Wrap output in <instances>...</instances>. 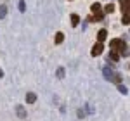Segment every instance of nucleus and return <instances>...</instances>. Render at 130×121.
Instances as JSON below:
<instances>
[{
	"label": "nucleus",
	"instance_id": "nucleus-1",
	"mask_svg": "<svg viewBox=\"0 0 130 121\" xmlns=\"http://www.w3.org/2000/svg\"><path fill=\"white\" fill-rule=\"evenodd\" d=\"M102 50H104L102 43H99V42H97V43H95V45L92 47V52H90V54H92L94 57H97V55H101V54H102Z\"/></svg>",
	"mask_w": 130,
	"mask_h": 121
},
{
	"label": "nucleus",
	"instance_id": "nucleus-2",
	"mask_svg": "<svg viewBox=\"0 0 130 121\" xmlns=\"http://www.w3.org/2000/svg\"><path fill=\"white\" fill-rule=\"evenodd\" d=\"M106 36H108V31L104 30V28H102V30H99V33H97V42H99V43H102V42L106 40Z\"/></svg>",
	"mask_w": 130,
	"mask_h": 121
},
{
	"label": "nucleus",
	"instance_id": "nucleus-3",
	"mask_svg": "<svg viewBox=\"0 0 130 121\" xmlns=\"http://www.w3.org/2000/svg\"><path fill=\"white\" fill-rule=\"evenodd\" d=\"M16 112H18V116H19L21 119H24V118H26V111H24V107H23V106H18V107H16Z\"/></svg>",
	"mask_w": 130,
	"mask_h": 121
},
{
	"label": "nucleus",
	"instance_id": "nucleus-4",
	"mask_svg": "<svg viewBox=\"0 0 130 121\" xmlns=\"http://www.w3.org/2000/svg\"><path fill=\"white\" fill-rule=\"evenodd\" d=\"M80 24V16L78 14H71V26H78Z\"/></svg>",
	"mask_w": 130,
	"mask_h": 121
},
{
	"label": "nucleus",
	"instance_id": "nucleus-5",
	"mask_svg": "<svg viewBox=\"0 0 130 121\" xmlns=\"http://www.w3.org/2000/svg\"><path fill=\"white\" fill-rule=\"evenodd\" d=\"M90 10L94 12V16H97V14H101V5H99V4H92Z\"/></svg>",
	"mask_w": 130,
	"mask_h": 121
},
{
	"label": "nucleus",
	"instance_id": "nucleus-6",
	"mask_svg": "<svg viewBox=\"0 0 130 121\" xmlns=\"http://www.w3.org/2000/svg\"><path fill=\"white\" fill-rule=\"evenodd\" d=\"M121 43H123V40H118V38H116V40H113L109 43V47H111V49H120Z\"/></svg>",
	"mask_w": 130,
	"mask_h": 121
},
{
	"label": "nucleus",
	"instance_id": "nucleus-7",
	"mask_svg": "<svg viewBox=\"0 0 130 121\" xmlns=\"http://www.w3.org/2000/svg\"><path fill=\"white\" fill-rule=\"evenodd\" d=\"M37 100V95H35V93H26V102H28V104H33V102Z\"/></svg>",
	"mask_w": 130,
	"mask_h": 121
},
{
	"label": "nucleus",
	"instance_id": "nucleus-8",
	"mask_svg": "<svg viewBox=\"0 0 130 121\" xmlns=\"http://www.w3.org/2000/svg\"><path fill=\"white\" fill-rule=\"evenodd\" d=\"M120 2H121V10H123V12H128L130 0H120Z\"/></svg>",
	"mask_w": 130,
	"mask_h": 121
},
{
	"label": "nucleus",
	"instance_id": "nucleus-9",
	"mask_svg": "<svg viewBox=\"0 0 130 121\" xmlns=\"http://www.w3.org/2000/svg\"><path fill=\"white\" fill-rule=\"evenodd\" d=\"M62 40H64V35L61 31H57L56 33V43H62Z\"/></svg>",
	"mask_w": 130,
	"mask_h": 121
},
{
	"label": "nucleus",
	"instance_id": "nucleus-10",
	"mask_svg": "<svg viewBox=\"0 0 130 121\" xmlns=\"http://www.w3.org/2000/svg\"><path fill=\"white\" fill-rule=\"evenodd\" d=\"M7 16V7L5 5H0V19H4Z\"/></svg>",
	"mask_w": 130,
	"mask_h": 121
},
{
	"label": "nucleus",
	"instance_id": "nucleus-11",
	"mask_svg": "<svg viewBox=\"0 0 130 121\" xmlns=\"http://www.w3.org/2000/svg\"><path fill=\"white\" fill-rule=\"evenodd\" d=\"M113 10H115V5H113V4H108V5L104 7V12H106V14H111Z\"/></svg>",
	"mask_w": 130,
	"mask_h": 121
},
{
	"label": "nucleus",
	"instance_id": "nucleus-12",
	"mask_svg": "<svg viewBox=\"0 0 130 121\" xmlns=\"http://www.w3.org/2000/svg\"><path fill=\"white\" fill-rule=\"evenodd\" d=\"M109 57H111V61H115V62H116V61L120 59V54H116V52L113 50V52H109Z\"/></svg>",
	"mask_w": 130,
	"mask_h": 121
},
{
	"label": "nucleus",
	"instance_id": "nucleus-13",
	"mask_svg": "<svg viewBox=\"0 0 130 121\" xmlns=\"http://www.w3.org/2000/svg\"><path fill=\"white\" fill-rule=\"evenodd\" d=\"M121 21H123V24H128V21H130L128 12H123V17H121Z\"/></svg>",
	"mask_w": 130,
	"mask_h": 121
},
{
	"label": "nucleus",
	"instance_id": "nucleus-14",
	"mask_svg": "<svg viewBox=\"0 0 130 121\" xmlns=\"http://www.w3.org/2000/svg\"><path fill=\"white\" fill-rule=\"evenodd\" d=\"M62 76H64V69L59 68V69H57V78H62Z\"/></svg>",
	"mask_w": 130,
	"mask_h": 121
},
{
	"label": "nucleus",
	"instance_id": "nucleus-15",
	"mask_svg": "<svg viewBox=\"0 0 130 121\" xmlns=\"http://www.w3.org/2000/svg\"><path fill=\"white\" fill-rule=\"evenodd\" d=\"M24 9H26V7H24V0H21V2H19V10H21V12H24Z\"/></svg>",
	"mask_w": 130,
	"mask_h": 121
},
{
	"label": "nucleus",
	"instance_id": "nucleus-16",
	"mask_svg": "<svg viewBox=\"0 0 130 121\" xmlns=\"http://www.w3.org/2000/svg\"><path fill=\"white\" fill-rule=\"evenodd\" d=\"M118 90H120L121 93H127V87H123V85H118Z\"/></svg>",
	"mask_w": 130,
	"mask_h": 121
},
{
	"label": "nucleus",
	"instance_id": "nucleus-17",
	"mask_svg": "<svg viewBox=\"0 0 130 121\" xmlns=\"http://www.w3.org/2000/svg\"><path fill=\"white\" fill-rule=\"evenodd\" d=\"M2 76H4V71H2V69H0V78H2Z\"/></svg>",
	"mask_w": 130,
	"mask_h": 121
}]
</instances>
